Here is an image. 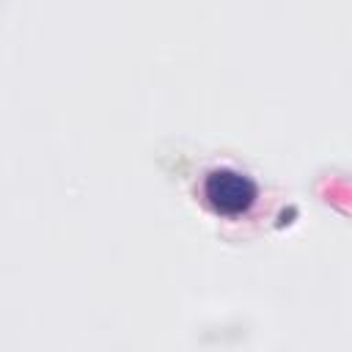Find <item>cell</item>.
<instances>
[{"mask_svg":"<svg viewBox=\"0 0 352 352\" xmlns=\"http://www.w3.org/2000/svg\"><path fill=\"white\" fill-rule=\"evenodd\" d=\"M204 195L209 206L220 214H239L256 198V184L250 176L234 168H214L204 179Z\"/></svg>","mask_w":352,"mask_h":352,"instance_id":"6da1fadb","label":"cell"}]
</instances>
